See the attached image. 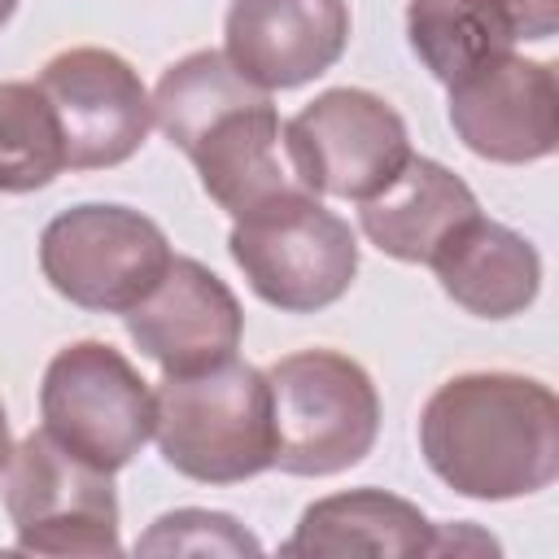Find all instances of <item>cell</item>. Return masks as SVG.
<instances>
[{"instance_id":"6da1fadb","label":"cell","mask_w":559,"mask_h":559,"mask_svg":"<svg viewBox=\"0 0 559 559\" xmlns=\"http://www.w3.org/2000/svg\"><path fill=\"white\" fill-rule=\"evenodd\" d=\"M419 454L432 476L476 502H511L559 476V402L515 371H463L424 402Z\"/></svg>"},{"instance_id":"7a4b0ae2","label":"cell","mask_w":559,"mask_h":559,"mask_svg":"<svg viewBox=\"0 0 559 559\" xmlns=\"http://www.w3.org/2000/svg\"><path fill=\"white\" fill-rule=\"evenodd\" d=\"M153 122L188 153L205 197L231 218L301 188L284 153V122L271 92L253 87L218 48H201L162 70Z\"/></svg>"},{"instance_id":"3957f363","label":"cell","mask_w":559,"mask_h":559,"mask_svg":"<svg viewBox=\"0 0 559 559\" xmlns=\"http://www.w3.org/2000/svg\"><path fill=\"white\" fill-rule=\"evenodd\" d=\"M153 437L162 459L201 485H240L271 467V384L253 362L227 358L197 376H162L153 389Z\"/></svg>"},{"instance_id":"277c9868","label":"cell","mask_w":559,"mask_h":559,"mask_svg":"<svg viewBox=\"0 0 559 559\" xmlns=\"http://www.w3.org/2000/svg\"><path fill=\"white\" fill-rule=\"evenodd\" d=\"M275 459L288 476H336L362 463L380 437L371 376L336 349H297L266 367Z\"/></svg>"},{"instance_id":"5b68a950","label":"cell","mask_w":559,"mask_h":559,"mask_svg":"<svg viewBox=\"0 0 559 559\" xmlns=\"http://www.w3.org/2000/svg\"><path fill=\"white\" fill-rule=\"evenodd\" d=\"M227 253L245 271L249 288L284 314H314L341 301L358 275L354 227L306 188L236 218Z\"/></svg>"},{"instance_id":"8992f818","label":"cell","mask_w":559,"mask_h":559,"mask_svg":"<svg viewBox=\"0 0 559 559\" xmlns=\"http://www.w3.org/2000/svg\"><path fill=\"white\" fill-rule=\"evenodd\" d=\"M170 258L166 231L114 201L70 205L39 236V271L52 293L96 314H127L166 275Z\"/></svg>"},{"instance_id":"52a82bcc","label":"cell","mask_w":559,"mask_h":559,"mask_svg":"<svg viewBox=\"0 0 559 559\" xmlns=\"http://www.w3.org/2000/svg\"><path fill=\"white\" fill-rule=\"evenodd\" d=\"M39 419L57 445L114 476L153 437V389L114 345L74 341L44 367Z\"/></svg>"},{"instance_id":"ba28073f","label":"cell","mask_w":559,"mask_h":559,"mask_svg":"<svg viewBox=\"0 0 559 559\" xmlns=\"http://www.w3.org/2000/svg\"><path fill=\"white\" fill-rule=\"evenodd\" d=\"M4 511L26 555H118V493L109 472L57 445L44 428L22 437L4 467Z\"/></svg>"},{"instance_id":"9c48e42d","label":"cell","mask_w":559,"mask_h":559,"mask_svg":"<svg viewBox=\"0 0 559 559\" xmlns=\"http://www.w3.org/2000/svg\"><path fill=\"white\" fill-rule=\"evenodd\" d=\"M284 153L306 192L367 201L411 162V131L376 92L328 87L284 122Z\"/></svg>"},{"instance_id":"30bf717a","label":"cell","mask_w":559,"mask_h":559,"mask_svg":"<svg viewBox=\"0 0 559 559\" xmlns=\"http://www.w3.org/2000/svg\"><path fill=\"white\" fill-rule=\"evenodd\" d=\"M39 92L57 114L70 170L122 166L148 140L153 96L135 66L109 48H66L48 57Z\"/></svg>"},{"instance_id":"8fae6325","label":"cell","mask_w":559,"mask_h":559,"mask_svg":"<svg viewBox=\"0 0 559 559\" xmlns=\"http://www.w3.org/2000/svg\"><path fill=\"white\" fill-rule=\"evenodd\" d=\"M450 127L467 153L502 166L559 148V83L550 61L507 52L450 87Z\"/></svg>"},{"instance_id":"7c38bea8","label":"cell","mask_w":559,"mask_h":559,"mask_svg":"<svg viewBox=\"0 0 559 559\" xmlns=\"http://www.w3.org/2000/svg\"><path fill=\"white\" fill-rule=\"evenodd\" d=\"M127 336L162 376H197L236 358L245 336V310L236 293L197 258H170L166 275L127 314Z\"/></svg>"},{"instance_id":"4fadbf2b","label":"cell","mask_w":559,"mask_h":559,"mask_svg":"<svg viewBox=\"0 0 559 559\" xmlns=\"http://www.w3.org/2000/svg\"><path fill=\"white\" fill-rule=\"evenodd\" d=\"M345 44V0H231L223 17V57L262 92H288L328 74Z\"/></svg>"},{"instance_id":"5bb4252c","label":"cell","mask_w":559,"mask_h":559,"mask_svg":"<svg viewBox=\"0 0 559 559\" xmlns=\"http://www.w3.org/2000/svg\"><path fill=\"white\" fill-rule=\"evenodd\" d=\"M428 266L437 271L441 293L476 319H511L528 310L542 288L537 249L480 210L437 245Z\"/></svg>"},{"instance_id":"9a60e30c","label":"cell","mask_w":559,"mask_h":559,"mask_svg":"<svg viewBox=\"0 0 559 559\" xmlns=\"http://www.w3.org/2000/svg\"><path fill=\"white\" fill-rule=\"evenodd\" d=\"M476 210V192L450 166L411 153L376 197L358 201V227L380 253L428 266L437 245Z\"/></svg>"},{"instance_id":"2e32d148","label":"cell","mask_w":559,"mask_h":559,"mask_svg":"<svg viewBox=\"0 0 559 559\" xmlns=\"http://www.w3.org/2000/svg\"><path fill=\"white\" fill-rule=\"evenodd\" d=\"M437 524L428 515L384 489H345L310 502L293 528V537L280 546L284 555H432Z\"/></svg>"},{"instance_id":"e0dca14e","label":"cell","mask_w":559,"mask_h":559,"mask_svg":"<svg viewBox=\"0 0 559 559\" xmlns=\"http://www.w3.org/2000/svg\"><path fill=\"white\" fill-rule=\"evenodd\" d=\"M406 39L419 66L454 87L480 66L498 61L515 44V26L498 0H411Z\"/></svg>"},{"instance_id":"ac0fdd59","label":"cell","mask_w":559,"mask_h":559,"mask_svg":"<svg viewBox=\"0 0 559 559\" xmlns=\"http://www.w3.org/2000/svg\"><path fill=\"white\" fill-rule=\"evenodd\" d=\"M61 170L66 144L39 83H0V192L48 188Z\"/></svg>"},{"instance_id":"d6986e66","label":"cell","mask_w":559,"mask_h":559,"mask_svg":"<svg viewBox=\"0 0 559 559\" xmlns=\"http://www.w3.org/2000/svg\"><path fill=\"white\" fill-rule=\"evenodd\" d=\"M258 537L223 511L179 507L148 524L135 555H258Z\"/></svg>"},{"instance_id":"ffe728a7","label":"cell","mask_w":559,"mask_h":559,"mask_svg":"<svg viewBox=\"0 0 559 559\" xmlns=\"http://www.w3.org/2000/svg\"><path fill=\"white\" fill-rule=\"evenodd\" d=\"M515 26V39H550L559 31V0H498Z\"/></svg>"},{"instance_id":"44dd1931","label":"cell","mask_w":559,"mask_h":559,"mask_svg":"<svg viewBox=\"0 0 559 559\" xmlns=\"http://www.w3.org/2000/svg\"><path fill=\"white\" fill-rule=\"evenodd\" d=\"M9 454H13V437H9V419H4V406H0V472L9 467Z\"/></svg>"},{"instance_id":"7402d4cb","label":"cell","mask_w":559,"mask_h":559,"mask_svg":"<svg viewBox=\"0 0 559 559\" xmlns=\"http://www.w3.org/2000/svg\"><path fill=\"white\" fill-rule=\"evenodd\" d=\"M13 9H17V0H0V26L13 17Z\"/></svg>"}]
</instances>
